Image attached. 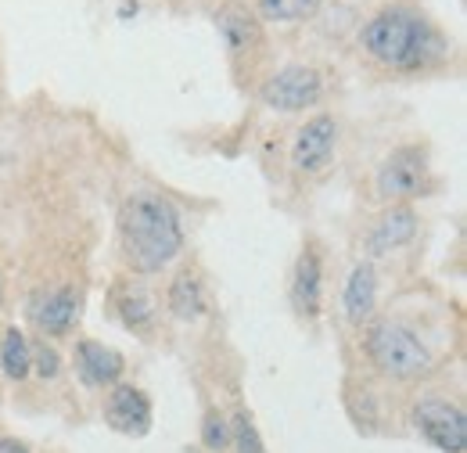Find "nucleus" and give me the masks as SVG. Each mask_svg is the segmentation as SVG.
I'll use <instances>...</instances> for the list:
<instances>
[{
	"mask_svg": "<svg viewBox=\"0 0 467 453\" xmlns=\"http://www.w3.org/2000/svg\"><path fill=\"white\" fill-rule=\"evenodd\" d=\"M33 317H36V324L47 332V335H65L72 324H76V317H79V291L76 288H55L36 310H33Z\"/></svg>",
	"mask_w": 467,
	"mask_h": 453,
	"instance_id": "ddd939ff",
	"label": "nucleus"
},
{
	"mask_svg": "<svg viewBox=\"0 0 467 453\" xmlns=\"http://www.w3.org/2000/svg\"><path fill=\"white\" fill-rule=\"evenodd\" d=\"M317 7L320 0H259L263 18L270 22H298V18H309Z\"/></svg>",
	"mask_w": 467,
	"mask_h": 453,
	"instance_id": "a211bd4d",
	"label": "nucleus"
},
{
	"mask_svg": "<svg viewBox=\"0 0 467 453\" xmlns=\"http://www.w3.org/2000/svg\"><path fill=\"white\" fill-rule=\"evenodd\" d=\"M202 443L209 447L213 453H223L231 447V425L220 410H209L205 421H202Z\"/></svg>",
	"mask_w": 467,
	"mask_h": 453,
	"instance_id": "aec40b11",
	"label": "nucleus"
},
{
	"mask_svg": "<svg viewBox=\"0 0 467 453\" xmlns=\"http://www.w3.org/2000/svg\"><path fill=\"white\" fill-rule=\"evenodd\" d=\"M363 345H367V356L374 360V367L389 378H400V382L428 374L431 363H435L420 335L407 324H400V321H374L367 328Z\"/></svg>",
	"mask_w": 467,
	"mask_h": 453,
	"instance_id": "7ed1b4c3",
	"label": "nucleus"
},
{
	"mask_svg": "<svg viewBox=\"0 0 467 453\" xmlns=\"http://www.w3.org/2000/svg\"><path fill=\"white\" fill-rule=\"evenodd\" d=\"M320 90H324V79H320L317 68H309V65H288V68L274 72L263 83V101L274 112H302V109H309V105L320 101Z\"/></svg>",
	"mask_w": 467,
	"mask_h": 453,
	"instance_id": "39448f33",
	"label": "nucleus"
},
{
	"mask_svg": "<svg viewBox=\"0 0 467 453\" xmlns=\"http://www.w3.org/2000/svg\"><path fill=\"white\" fill-rule=\"evenodd\" d=\"M119 313H122V324L126 328H133V332H140V328H148L151 324V317H155V310H151V299H148V291H126L122 299H119Z\"/></svg>",
	"mask_w": 467,
	"mask_h": 453,
	"instance_id": "f3484780",
	"label": "nucleus"
},
{
	"mask_svg": "<svg viewBox=\"0 0 467 453\" xmlns=\"http://www.w3.org/2000/svg\"><path fill=\"white\" fill-rule=\"evenodd\" d=\"M335 141H338V126L331 115H313L298 133L292 144V163L295 170L302 173H320L331 155H335Z\"/></svg>",
	"mask_w": 467,
	"mask_h": 453,
	"instance_id": "0eeeda50",
	"label": "nucleus"
},
{
	"mask_svg": "<svg viewBox=\"0 0 467 453\" xmlns=\"http://www.w3.org/2000/svg\"><path fill=\"white\" fill-rule=\"evenodd\" d=\"M122 367H126V360L119 356L116 349L101 345V342L87 339L76 345V374H79L87 385H94V389L116 385L119 378H122Z\"/></svg>",
	"mask_w": 467,
	"mask_h": 453,
	"instance_id": "1a4fd4ad",
	"label": "nucleus"
},
{
	"mask_svg": "<svg viewBox=\"0 0 467 453\" xmlns=\"http://www.w3.org/2000/svg\"><path fill=\"white\" fill-rule=\"evenodd\" d=\"M231 443L237 453H266V443H263V436H259V428H255V421L241 410V414H234V425H231Z\"/></svg>",
	"mask_w": 467,
	"mask_h": 453,
	"instance_id": "6ab92c4d",
	"label": "nucleus"
},
{
	"mask_svg": "<svg viewBox=\"0 0 467 453\" xmlns=\"http://www.w3.org/2000/svg\"><path fill=\"white\" fill-rule=\"evenodd\" d=\"M413 425L417 432L442 453H464L467 450V417L461 406L446 399H420L413 406Z\"/></svg>",
	"mask_w": 467,
	"mask_h": 453,
	"instance_id": "20e7f679",
	"label": "nucleus"
},
{
	"mask_svg": "<svg viewBox=\"0 0 467 453\" xmlns=\"http://www.w3.org/2000/svg\"><path fill=\"white\" fill-rule=\"evenodd\" d=\"M359 44L370 58H378L381 65H392V68H428L431 61L446 55V44L442 37L407 7H385L378 11L363 33H359Z\"/></svg>",
	"mask_w": 467,
	"mask_h": 453,
	"instance_id": "f03ea898",
	"label": "nucleus"
},
{
	"mask_svg": "<svg viewBox=\"0 0 467 453\" xmlns=\"http://www.w3.org/2000/svg\"><path fill=\"white\" fill-rule=\"evenodd\" d=\"M413 234H417V213H413L410 205H396V209H389V213L374 224L370 237H367V245H370L374 256H385V252L407 245Z\"/></svg>",
	"mask_w": 467,
	"mask_h": 453,
	"instance_id": "9b49d317",
	"label": "nucleus"
},
{
	"mask_svg": "<svg viewBox=\"0 0 467 453\" xmlns=\"http://www.w3.org/2000/svg\"><path fill=\"white\" fill-rule=\"evenodd\" d=\"M105 425L119 436H148L151 432V399L133 385H116L105 399Z\"/></svg>",
	"mask_w": 467,
	"mask_h": 453,
	"instance_id": "6e6552de",
	"label": "nucleus"
},
{
	"mask_svg": "<svg viewBox=\"0 0 467 453\" xmlns=\"http://www.w3.org/2000/svg\"><path fill=\"white\" fill-rule=\"evenodd\" d=\"M0 371L11 378V382H22L33 374V353H29V339L11 328L4 342H0Z\"/></svg>",
	"mask_w": 467,
	"mask_h": 453,
	"instance_id": "dca6fc26",
	"label": "nucleus"
},
{
	"mask_svg": "<svg viewBox=\"0 0 467 453\" xmlns=\"http://www.w3.org/2000/svg\"><path fill=\"white\" fill-rule=\"evenodd\" d=\"M170 310L180 321H194V317L205 313V291H202V281L191 270L176 274V281L170 284Z\"/></svg>",
	"mask_w": 467,
	"mask_h": 453,
	"instance_id": "2eb2a0df",
	"label": "nucleus"
},
{
	"mask_svg": "<svg viewBox=\"0 0 467 453\" xmlns=\"http://www.w3.org/2000/svg\"><path fill=\"white\" fill-rule=\"evenodd\" d=\"M0 453H29V447L18 443V439H11V436H0Z\"/></svg>",
	"mask_w": 467,
	"mask_h": 453,
	"instance_id": "4be33fe9",
	"label": "nucleus"
},
{
	"mask_svg": "<svg viewBox=\"0 0 467 453\" xmlns=\"http://www.w3.org/2000/svg\"><path fill=\"white\" fill-rule=\"evenodd\" d=\"M216 29H220V37H223L231 55H244V51H252L259 44V22L241 4H227V7L216 11Z\"/></svg>",
	"mask_w": 467,
	"mask_h": 453,
	"instance_id": "9d476101",
	"label": "nucleus"
},
{
	"mask_svg": "<svg viewBox=\"0 0 467 453\" xmlns=\"http://www.w3.org/2000/svg\"><path fill=\"white\" fill-rule=\"evenodd\" d=\"M29 353H33V371H36L40 378H58L61 356H58V349H55V345L36 342V345H29Z\"/></svg>",
	"mask_w": 467,
	"mask_h": 453,
	"instance_id": "412c9836",
	"label": "nucleus"
},
{
	"mask_svg": "<svg viewBox=\"0 0 467 453\" xmlns=\"http://www.w3.org/2000/svg\"><path fill=\"white\" fill-rule=\"evenodd\" d=\"M374 302H378V278H374V267L370 263H359L352 267L346 291H342V306H346V317L352 324H363L370 313H374Z\"/></svg>",
	"mask_w": 467,
	"mask_h": 453,
	"instance_id": "4468645a",
	"label": "nucleus"
},
{
	"mask_svg": "<svg viewBox=\"0 0 467 453\" xmlns=\"http://www.w3.org/2000/svg\"><path fill=\"white\" fill-rule=\"evenodd\" d=\"M119 245L126 267L137 274H159L173 263L183 248V226L173 202L155 191L130 195L119 209Z\"/></svg>",
	"mask_w": 467,
	"mask_h": 453,
	"instance_id": "f257e3e1",
	"label": "nucleus"
},
{
	"mask_svg": "<svg viewBox=\"0 0 467 453\" xmlns=\"http://www.w3.org/2000/svg\"><path fill=\"white\" fill-rule=\"evenodd\" d=\"M428 159L420 148H396L378 170V195L381 198H413L424 191Z\"/></svg>",
	"mask_w": 467,
	"mask_h": 453,
	"instance_id": "423d86ee",
	"label": "nucleus"
},
{
	"mask_svg": "<svg viewBox=\"0 0 467 453\" xmlns=\"http://www.w3.org/2000/svg\"><path fill=\"white\" fill-rule=\"evenodd\" d=\"M320 256L313 248H306L295 263L292 274V302L302 317H317L320 313Z\"/></svg>",
	"mask_w": 467,
	"mask_h": 453,
	"instance_id": "f8f14e48",
	"label": "nucleus"
}]
</instances>
